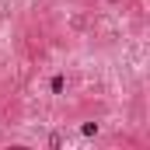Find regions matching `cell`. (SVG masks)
<instances>
[{
	"label": "cell",
	"mask_w": 150,
	"mask_h": 150,
	"mask_svg": "<svg viewBox=\"0 0 150 150\" xmlns=\"http://www.w3.org/2000/svg\"><path fill=\"white\" fill-rule=\"evenodd\" d=\"M49 87H52V94H63V87H67V80H63V77L56 74V77H52V84H49Z\"/></svg>",
	"instance_id": "obj_1"
}]
</instances>
